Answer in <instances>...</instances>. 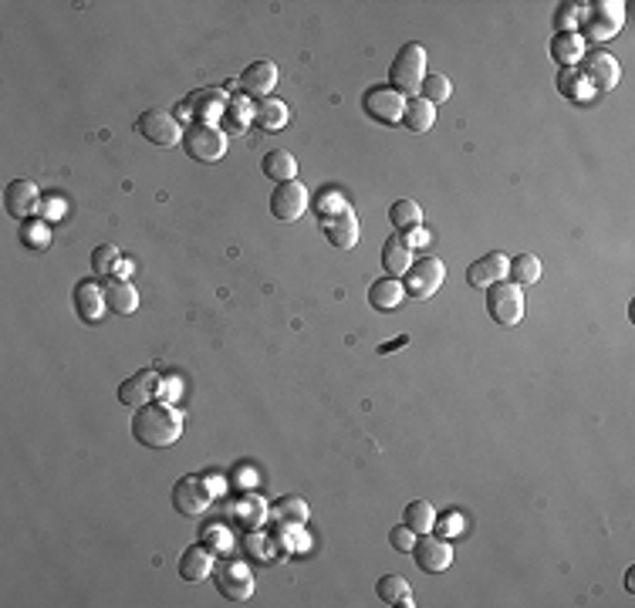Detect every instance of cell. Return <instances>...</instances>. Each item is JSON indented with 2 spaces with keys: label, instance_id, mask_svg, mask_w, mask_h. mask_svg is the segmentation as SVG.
<instances>
[{
  "label": "cell",
  "instance_id": "obj_1",
  "mask_svg": "<svg viewBox=\"0 0 635 608\" xmlns=\"http://www.w3.org/2000/svg\"><path fill=\"white\" fill-rule=\"evenodd\" d=\"M132 436L149 450H166L183 436V412L159 399L149 406H139L132 416Z\"/></svg>",
  "mask_w": 635,
  "mask_h": 608
},
{
  "label": "cell",
  "instance_id": "obj_2",
  "mask_svg": "<svg viewBox=\"0 0 635 608\" xmlns=\"http://www.w3.org/2000/svg\"><path fill=\"white\" fill-rule=\"evenodd\" d=\"M318 220H322V233L328 237L332 247H338V251H355L358 217L348 199H342L338 193H324L318 199Z\"/></svg>",
  "mask_w": 635,
  "mask_h": 608
},
{
  "label": "cell",
  "instance_id": "obj_3",
  "mask_svg": "<svg viewBox=\"0 0 635 608\" xmlns=\"http://www.w3.org/2000/svg\"><path fill=\"white\" fill-rule=\"evenodd\" d=\"M581 31L588 34V41H612L625 24V4L622 0H598V4H578ZM581 34V37H585Z\"/></svg>",
  "mask_w": 635,
  "mask_h": 608
},
{
  "label": "cell",
  "instance_id": "obj_4",
  "mask_svg": "<svg viewBox=\"0 0 635 608\" xmlns=\"http://www.w3.org/2000/svg\"><path fill=\"white\" fill-rule=\"evenodd\" d=\"M389 78H392V89L406 95V91H419L426 81V48L409 41V45L399 48V55L392 61L389 68Z\"/></svg>",
  "mask_w": 635,
  "mask_h": 608
},
{
  "label": "cell",
  "instance_id": "obj_5",
  "mask_svg": "<svg viewBox=\"0 0 635 608\" xmlns=\"http://www.w3.org/2000/svg\"><path fill=\"white\" fill-rule=\"evenodd\" d=\"M487 315H491L497 325L511 328L517 321L524 318V294H521V284L513 281H497L487 288Z\"/></svg>",
  "mask_w": 635,
  "mask_h": 608
},
{
  "label": "cell",
  "instance_id": "obj_6",
  "mask_svg": "<svg viewBox=\"0 0 635 608\" xmlns=\"http://www.w3.org/2000/svg\"><path fill=\"white\" fill-rule=\"evenodd\" d=\"M402 277H406V281H402V291H406L413 301H426L443 288L446 267L439 257H419V261H416V264L409 267Z\"/></svg>",
  "mask_w": 635,
  "mask_h": 608
},
{
  "label": "cell",
  "instance_id": "obj_7",
  "mask_svg": "<svg viewBox=\"0 0 635 608\" xmlns=\"http://www.w3.org/2000/svg\"><path fill=\"white\" fill-rule=\"evenodd\" d=\"M183 149L196 163H217L227 153V135L217 125H210V122H196V125H190L183 133Z\"/></svg>",
  "mask_w": 635,
  "mask_h": 608
},
{
  "label": "cell",
  "instance_id": "obj_8",
  "mask_svg": "<svg viewBox=\"0 0 635 608\" xmlns=\"http://www.w3.org/2000/svg\"><path fill=\"white\" fill-rule=\"evenodd\" d=\"M135 129L143 135L145 143L159 145V149H169V145H183V125H179L169 112L163 109H149L139 115Z\"/></svg>",
  "mask_w": 635,
  "mask_h": 608
},
{
  "label": "cell",
  "instance_id": "obj_9",
  "mask_svg": "<svg viewBox=\"0 0 635 608\" xmlns=\"http://www.w3.org/2000/svg\"><path fill=\"white\" fill-rule=\"evenodd\" d=\"M210 504H213V490L203 476H196V474L179 476L176 486H173V507H176L179 514L200 517V514L210 510Z\"/></svg>",
  "mask_w": 635,
  "mask_h": 608
},
{
  "label": "cell",
  "instance_id": "obj_10",
  "mask_svg": "<svg viewBox=\"0 0 635 608\" xmlns=\"http://www.w3.org/2000/svg\"><path fill=\"white\" fill-rule=\"evenodd\" d=\"M213 581H217V592L230 602H247L254 595V575L244 561H220L213 564Z\"/></svg>",
  "mask_w": 635,
  "mask_h": 608
},
{
  "label": "cell",
  "instance_id": "obj_11",
  "mask_svg": "<svg viewBox=\"0 0 635 608\" xmlns=\"http://www.w3.org/2000/svg\"><path fill=\"white\" fill-rule=\"evenodd\" d=\"M304 210H308V187L291 179V183H278L274 193H270V213L274 220L280 223H294L302 220Z\"/></svg>",
  "mask_w": 635,
  "mask_h": 608
},
{
  "label": "cell",
  "instance_id": "obj_12",
  "mask_svg": "<svg viewBox=\"0 0 635 608\" xmlns=\"http://www.w3.org/2000/svg\"><path fill=\"white\" fill-rule=\"evenodd\" d=\"M159 396H163V379H159L156 368H143V372L129 376L122 386H119V402H122V406H132V410L156 402Z\"/></svg>",
  "mask_w": 635,
  "mask_h": 608
},
{
  "label": "cell",
  "instance_id": "obj_13",
  "mask_svg": "<svg viewBox=\"0 0 635 608\" xmlns=\"http://www.w3.org/2000/svg\"><path fill=\"white\" fill-rule=\"evenodd\" d=\"M413 554H416V564L423 571H429V575H443L446 568L453 564V544L446 541V538H433V531L416 538Z\"/></svg>",
  "mask_w": 635,
  "mask_h": 608
},
{
  "label": "cell",
  "instance_id": "obj_14",
  "mask_svg": "<svg viewBox=\"0 0 635 608\" xmlns=\"http://www.w3.org/2000/svg\"><path fill=\"white\" fill-rule=\"evenodd\" d=\"M362 105H365L368 115H372L376 122H382V125H399L402 112H406V95H399L396 89H386V85H379V89L365 91Z\"/></svg>",
  "mask_w": 635,
  "mask_h": 608
},
{
  "label": "cell",
  "instance_id": "obj_15",
  "mask_svg": "<svg viewBox=\"0 0 635 608\" xmlns=\"http://www.w3.org/2000/svg\"><path fill=\"white\" fill-rule=\"evenodd\" d=\"M274 85H278V65L274 61H250V65L244 68V75H240V91H244L247 99H270V91H274Z\"/></svg>",
  "mask_w": 635,
  "mask_h": 608
},
{
  "label": "cell",
  "instance_id": "obj_16",
  "mask_svg": "<svg viewBox=\"0 0 635 608\" xmlns=\"http://www.w3.org/2000/svg\"><path fill=\"white\" fill-rule=\"evenodd\" d=\"M223 109H227V99H223V91L217 89H206V91H196V95H190V99L179 105L176 115H183V119H200V122H210L213 119H223Z\"/></svg>",
  "mask_w": 635,
  "mask_h": 608
},
{
  "label": "cell",
  "instance_id": "obj_17",
  "mask_svg": "<svg viewBox=\"0 0 635 608\" xmlns=\"http://www.w3.org/2000/svg\"><path fill=\"white\" fill-rule=\"evenodd\" d=\"M4 207L11 213L14 220H27L37 207H41V193L34 187L31 179H14L7 193H4Z\"/></svg>",
  "mask_w": 635,
  "mask_h": 608
},
{
  "label": "cell",
  "instance_id": "obj_18",
  "mask_svg": "<svg viewBox=\"0 0 635 608\" xmlns=\"http://www.w3.org/2000/svg\"><path fill=\"white\" fill-rule=\"evenodd\" d=\"M581 71H585V78L591 81V89L595 91H612L615 85H619V78H622L619 61H615L612 55H605V51L588 55V61L581 65Z\"/></svg>",
  "mask_w": 635,
  "mask_h": 608
},
{
  "label": "cell",
  "instance_id": "obj_19",
  "mask_svg": "<svg viewBox=\"0 0 635 608\" xmlns=\"http://www.w3.org/2000/svg\"><path fill=\"white\" fill-rule=\"evenodd\" d=\"M227 514H230L240 528H247V531H260L270 510H268V504H264V497H257V494H240V497L230 500Z\"/></svg>",
  "mask_w": 635,
  "mask_h": 608
},
{
  "label": "cell",
  "instance_id": "obj_20",
  "mask_svg": "<svg viewBox=\"0 0 635 608\" xmlns=\"http://www.w3.org/2000/svg\"><path fill=\"white\" fill-rule=\"evenodd\" d=\"M467 281L470 288H491L497 281H507V254L491 251L487 257H480L477 264H470Z\"/></svg>",
  "mask_w": 635,
  "mask_h": 608
},
{
  "label": "cell",
  "instance_id": "obj_21",
  "mask_svg": "<svg viewBox=\"0 0 635 608\" xmlns=\"http://www.w3.org/2000/svg\"><path fill=\"white\" fill-rule=\"evenodd\" d=\"M75 311H79V318L85 321V325L101 321V315L109 311V304H105V288H99L95 281H81L79 288H75Z\"/></svg>",
  "mask_w": 635,
  "mask_h": 608
},
{
  "label": "cell",
  "instance_id": "obj_22",
  "mask_svg": "<svg viewBox=\"0 0 635 608\" xmlns=\"http://www.w3.org/2000/svg\"><path fill=\"white\" fill-rule=\"evenodd\" d=\"M382 267L389 277H402L413 267V247L406 240V233H389V240L382 243Z\"/></svg>",
  "mask_w": 635,
  "mask_h": 608
},
{
  "label": "cell",
  "instance_id": "obj_23",
  "mask_svg": "<svg viewBox=\"0 0 635 608\" xmlns=\"http://www.w3.org/2000/svg\"><path fill=\"white\" fill-rule=\"evenodd\" d=\"M105 304L115 315H132L139 308V291L125 277H105Z\"/></svg>",
  "mask_w": 635,
  "mask_h": 608
},
{
  "label": "cell",
  "instance_id": "obj_24",
  "mask_svg": "<svg viewBox=\"0 0 635 608\" xmlns=\"http://www.w3.org/2000/svg\"><path fill=\"white\" fill-rule=\"evenodd\" d=\"M288 119H291V109L280 99H274V95L260 99L254 105V125H260L264 133H280L288 125Z\"/></svg>",
  "mask_w": 635,
  "mask_h": 608
},
{
  "label": "cell",
  "instance_id": "obj_25",
  "mask_svg": "<svg viewBox=\"0 0 635 608\" xmlns=\"http://www.w3.org/2000/svg\"><path fill=\"white\" fill-rule=\"evenodd\" d=\"M179 575L186 578V581H203V578H210L213 575V554L206 551V548H200V544L186 548L183 558H179Z\"/></svg>",
  "mask_w": 635,
  "mask_h": 608
},
{
  "label": "cell",
  "instance_id": "obj_26",
  "mask_svg": "<svg viewBox=\"0 0 635 608\" xmlns=\"http://www.w3.org/2000/svg\"><path fill=\"white\" fill-rule=\"evenodd\" d=\"M551 58H555L557 65L575 68L581 58H585V37H581L578 31L555 34V37H551Z\"/></svg>",
  "mask_w": 635,
  "mask_h": 608
},
{
  "label": "cell",
  "instance_id": "obj_27",
  "mask_svg": "<svg viewBox=\"0 0 635 608\" xmlns=\"http://www.w3.org/2000/svg\"><path fill=\"white\" fill-rule=\"evenodd\" d=\"M368 301H372V308L379 311H396L402 308V301H406V291L396 277H379L372 288H368Z\"/></svg>",
  "mask_w": 635,
  "mask_h": 608
},
{
  "label": "cell",
  "instance_id": "obj_28",
  "mask_svg": "<svg viewBox=\"0 0 635 608\" xmlns=\"http://www.w3.org/2000/svg\"><path fill=\"white\" fill-rule=\"evenodd\" d=\"M260 169H264V176L274 179V183H291V179H298V159H294L288 149H270V153L264 155Z\"/></svg>",
  "mask_w": 635,
  "mask_h": 608
},
{
  "label": "cell",
  "instance_id": "obj_29",
  "mask_svg": "<svg viewBox=\"0 0 635 608\" xmlns=\"http://www.w3.org/2000/svg\"><path fill=\"white\" fill-rule=\"evenodd\" d=\"M376 595H379L382 605H406V608H413V588H409V581L402 575H382L379 578V585H376Z\"/></svg>",
  "mask_w": 635,
  "mask_h": 608
},
{
  "label": "cell",
  "instance_id": "obj_30",
  "mask_svg": "<svg viewBox=\"0 0 635 608\" xmlns=\"http://www.w3.org/2000/svg\"><path fill=\"white\" fill-rule=\"evenodd\" d=\"M433 122H436V105H429L423 95H416V99L406 101L402 125H406L409 133H426V129H433Z\"/></svg>",
  "mask_w": 635,
  "mask_h": 608
},
{
  "label": "cell",
  "instance_id": "obj_31",
  "mask_svg": "<svg viewBox=\"0 0 635 608\" xmlns=\"http://www.w3.org/2000/svg\"><path fill=\"white\" fill-rule=\"evenodd\" d=\"M557 91L571 101H588L591 95H595V89H591V81L585 78L581 68H565V71L557 75Z\"/></svg>",
  "mask_w": 635,
  "mask_h": 608
},
{
  "label": "cell",
  "instance_id": "obj_32",
  "mask_svg": "<svg viewBox=\"0 0 635 608\" xmlns=\"http://www.w3.org/2000/svg\"><path fill=\"white\" fill-rule=\"evenodd\" d=\"M389 220L396 227V233H413L423 227V210L416 199H396L389 210Z\"/></svg>",
  "mask_w": 635,
  "mask_h": 608
},
{
  "label": "cell",
  "instance_id": "obj_33",
  "mask_svg": "<svg viewBox=\"0 0 635 608\" xmlns=\"http://www.w3.org/2000/svg\"><path fill=\"white\" fill-rule=\"evenodd\" d=\"M402 524L416 534H429L436 528V510L433 504H426V500H413V504H406L402 510Z\"/></svg>",
  "mask_w": 635,
  "mask_h": 608
},
{
  "label": "cell",
  "instance_id": "obj_34",
  "mask_svg": "<svg viewBox=\"0 0 635 608\" xmlns=\"http://www.w3.org/2000/svg\"><path fill=\"white\" fill-rule=\"evenodd\" d=\"M507 274L513 284H537L541 281V261L534 254H517L513 261H507Z\"/></svg>",
  "mask_w": 635,
  "mask_h": 608
},
{
  "label": "cell",
  "instance_id": "obj_35",
  "mask_svg": "<svg viewBox=\"0 0 635 608\" xmlns=\"http://www.w3.org/2000/svg\"><path fill=\"white\" fill-rule=\"evenodd\" d=\"M274 520L278 524H284V528H302L304 520H308V504H304L302 497H284L274 504Z\"/></svg>",
  "mask_w": 635,
  "mask_h": 608
},
{
  "label": "cell",
  "instance_id": "obj_36",
  "mask_svg": "<svg viewBox=\"0 0 635 608\" xmlns=\"http://www.w3.org/2000/svg\"><path fill=\"white\" fill-rule=\"evenodd\" d=\"M250 122H254V109H250L244 99L227 101V109H223V125H227L230 133H244Z\"/></svg>",
  "mask_w": 635,
  "mask_h": 608
},
{
  "label": "cell",
  "instance_id": "obj_37",
  "mask_svg": "<svg viewBox=\"0 0 635 608\" xmlns=\"http://www.w3.org/2000/svg\"><path fill=\"white\" fill-rule=\"evenodd\" d=\"M119 247H111V243H101L95 247V254H91V267H95V274L99 277H111V271H119Z\"/></svg>",
  "mask_w": 635,
  "mask_h": 608
},
{
  "label": "cell",
  "instance_id": "obj_38",
  "mask_svg": "<svg viewBox=\"0 0 635 608\" xmlns=\"http://www.w3.org/2000/svg\"><path fill=\"white\" fill-rule=\"evenodd\" d=\"M419 91H423V99L429 101V105H443V101L453 95V85H450V78H443V75H426Z\"/></svg>",
  "mask_w": 635,
  "mask_h": 608
},
{
  "label": "cell",
  "instance_id": "obj_39",
  "mask_svg": "<svg viewBox=\"0 0 635 608\" xmlns=\"http://www.w3.org/2000/svg\"><path fill=\"white\" fill-rule=\"evenodd\" d=\"M247 551L254 554V558H260V561H270V558H274V541H270L268 534H260V531H250L247 534Z\"/></svg>",
  "mask_w": 635,
  "mask_h": 608
},
{
  "label": "cell",
  "instance_id": "obj_40",
  "mask_svg": "<svg viewBox=\"0 0 635 608\" xmlns=\"http://www.w3.org/2000/svg\"><path fill=\"white\" fill-rule=\"evenodd\" d=\"M555 31L557 34H568L578 31V4H561L555 11Z\"/></svg>",
  "mask_w": 635,
  "mask_h": 608
},
{
  "label": "cell",
  "instance_id": "obj_41",
  "mask_svg": "<svg viewBox=\"0 0 635 608\" xmlns=\"http://www.w3.org/2000/svg\"><path fill=\"white\" fill-rule=\"evenodd\" d=\"M21 240L31 243V247H48V243H51V230H48V223L34 220L21 230Z\"/></svg>",
  "mask_w": 635,
  "mask_h": 608
},
{
  "label": "cell",
  "instance_id": "obj_42",
  "mask_svg": "<svg viewBox=\"0 0 635 608\" xmlns=\"http://www.w3.org/2000/svg\"><path fill=\"white\" fill-rule=\"evenodd\" d=\"M416 538H419V534L409 531L406 524H399V528H392V534H389V541H392V548H396V551H413Z\"/></svg>",
  "mask_w": 635,
  "mask_h": 608
},
{
  "label": "cell",
  "instance_id": "obj_43",
  "mask_svg": "<svg viewBox=\"0 0 635 608\" xmlns=\"http://www.w3.org/2000/svg\"><path fill=\"white\" fill-rule=\"evenodd\" d=\"M436 528H439V538H450V534H460V531H463V517H460L457 510H450L446 517H436Z\"/></svg>",
  "mask_w": 635,
  "mask_h": 608
},
{
  "label": "cell",
  "instance_id": "obj_44",
  "mask_svg": "<svg viewBox=\"0 0 635 608\" xmlns=\"http://www.w3.org/2000/svg\"><path fill=\"white\" fill-rule=\"evenodd\" d=\"M206 541L220 544V551H230V534L223 531V528H210V531H206Z\"/></svg>",
  "mask_w": 635,
  "mask_h": 608
},
{
  "label": "cell",
  "instance_id": "obj_45",
  "mask_svg": "<svg viewBox=\"0 0 635 608\" xmlns=\"http://www.w3.org/2000/svg\"><path fill=\"white\" fill-rule=\"evenodd\" d=\"M237 89H240V81H227V85H223V95H234Z\"/></svg>",
  "mask_w": 635,
  "mask_h": 608
}]
</instances>
